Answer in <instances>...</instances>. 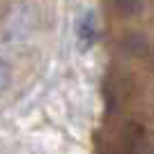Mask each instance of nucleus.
Returning a JSON list of instances; mask_svg holds the SVG:
<instances>
[{
	"label": "nucleus",
	"mask_w": 154,
	"mask_h": 154,
	"mask_svg": "<svg viewBox=\"0 0 154 154\" xmlns=\"http://www.w3.org/2000/svg\"><path fill=\"white\" fill-rule=\"evenodd\" d=\"M97 154H149L147 129L136 120H124L115 134L99 145Z\"/></svg>",
	"instance_id": "nucleus-1"
},
{
	"label": "nucleus",
	"mask_w": 154,
	"mask_h": 154,
	"mask_svg": "<svg viewBox=\"0 0 154 154\" xmlns=\"http://www.w3.org/2000/svg\"><path fill=\"white\" fill-rule=\"evenodd\" d=\"M76 39H78V46L81 51H88L97 39V19H94V12H85L81 14V19L76 23Z\"/></svg>",
	"instance_id": "nucleus-2"
},
{
	"label": "nucleus",
	"mask_w": 154,
	"mask_h": 154,
	"mask_svg": "<svg viewBox=\"0 0 154 154\" xmlns=\"http://www.w3.org/2000/svg\"><path fill=\"white\" fill-rule=\"evenodd\" d=\"M115 7L122 16H136V14L143 12L145 0H115Z\"/></svg>",
	"instance_id": "nucleus-3"
},
{
	"label": "nucleus",
	"mask_w": 154,
	"mask_h": 154,
	"mask_svg": "<svg viewBox=\"0 0 154 154\" xmlns=\"http://www.w3.org/2000/svg\"><path fill=\"white\" fill-rule=\"evenodd\" d=\"M7 85H9V69H7V64L0 60V94L7 90Z\"/></svg>",
	"instance_id": "nucleus-4"
}]
</instances>
